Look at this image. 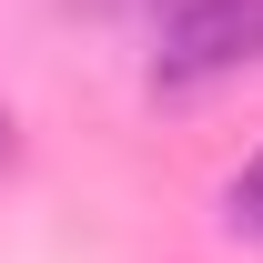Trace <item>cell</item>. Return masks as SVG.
<instances>
[{
	"label": "cell",
	"mask_w": 263,
	"mask_h": 263,
	"mask_svg": "<svg viewBox=\"0 0 263 263\" xmlns=\"http://www.w3.org/2000/svg\"><path fill=\"white\" fill-rule=\"evenodd\" d=\"M223 223H233V233H263V152H253L243 172H233V193H223Z\"/></svg>",
	"instance_id": "cell-2"
},
{
	"label": "cell",
	"mask_w": 263,
	"mask_h": 263,
	"mask_svg": "<svg viewBox=\"0 0 263 263\" xmlns=\"http://www.w3.org/2000/svg\"><path fill=\"white\" fill-rule=\"evenodd\" d=\"M263 61V0H172L162 51H152V91H202L223 71Z\"/></svg>",
	"instance_id": "cell-1"
},
{
	"label": "cell",
	"mask_w": 263,
	"mask_h": 263,
	"mask_svg": "<svg viewBox=\"0 0 263 263\" xmlns=\"http://www.w3.org/2000/svg\"><path fill=\"white\" fill-rule=\"evenodd\" d=\"M0 152H10V122H0Z\"/></svg>",
	"instance_id": "cell-3"
}]
</instances>
